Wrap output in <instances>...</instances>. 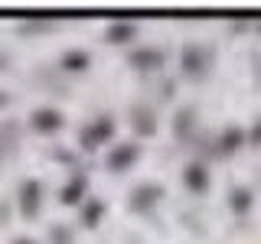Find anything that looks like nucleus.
Listing matches in <instances>:
<instances>
[{
	"mask_svg": "<svg viewBox=\"0 0 261 244\" xmlns=\"http://www.w3.org/2000/svg\"><path fill=\"white\" fill-rule=\"evenodd\" d=\"M20 208L27 211V215H36V208H39V182H23L20 186Z\"/></svg>",
	"mask_w": 261,
	"mask_h": 244,
	"instance_id": "obj_1",
	"label": "nucleus"
},
{
	"mask_svg": "<svg viewBox=\"0 0 261 244\" xmlns=\"http://www.w3.org/2000/svg\"><path fill=\"white\" fill-rule=\"evenodd\" d=\"M59 124H62L59 111H49V108H43V111H36V114H33V130H39V134H49V130H56Z\"/></svg>",
	"mask_w": 261,
	"mask_h": 244,
	"instance_id": "obj_2",
	"label": "nucleus"
},
{
	"mask_svg": "<svg viewBox=\"0 0 261 244\" xmlns=\"http://www.w3.org/2000/svg\"><path fill=\"white\" fill-rule=\"evenodd\" d=\"M108 134H111V120H95V124L88 127L85 134H82V143H85L88 150H95V146H98V140H105Z\"/></svg>",
	"mask_w": 261,
	"mask_h": 244,
	"instance_id": "obj_3",
	"label": "nucleus"
},
{
	"mask_svg": "<svg viewBox=\"0 0 261 244\" xmlns=\"http://www.w3.org/2000/svg\"><path fill=\"white\" fill-rule=\"evenodd\" d=\"M82 199H85V179H72V182L62 189V202L75 205V202H82Z\"/></svg>",
	"mask_w": 261,
	"mask_h": 244,
	"instance_id": "obj_4",
	"label": "nucleus"
},
{
	"mask_svg": "<svg viewBox=\"0 0 261 244\" xmlns=\"http://www.w3.org/2000/svg\"><path fill=\"white\" fill-rule=\"evenodd\" d=\"M62 65L69 72H79V69H85V65H88V55L85 52H65L62 55Z\"/></svg>",
	"mask_w": 261,
	"mask_h": 244,
	"instance_id": "obj_5",
	"label": "nucleus"
},
{
	"mask_svg": "<svg viewBox=\"0 0 261 244\" xmlns=\"http://www.w3.org/2000/svg\"><path fill=\"white\" fill-rule=\"evenodd\" d=\"M16 244H33V241H16Z\"/></svg>",
	"mask_w": 261,
	"mask_h": 244,
	"instance_id": "obj_6",
	"label": "nucleus"
},
{
	"mask_svg": "<svg viewBox=\"0 0 261 244\" xmlns=\"http://www.w3.org/2000/svg\"><path fill=\"white\" fill-rule=\"evenodd\" d=\"M0 104H4V95H0Z\"/></svg>",
	"mask_w": 261,
	"mask_h": 244,
	"instance_id": "obj_7",
	"label": "nucleus"
}]
</instances>
